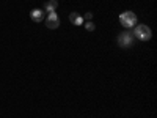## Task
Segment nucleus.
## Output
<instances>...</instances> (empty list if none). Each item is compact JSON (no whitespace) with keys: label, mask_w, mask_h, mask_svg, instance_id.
Returning a JSON list of instances; mask_svg holds the SVG:
<instances>
[{"label":"nucleus","mask_w":157,"mask_h":118,"mask_svg":"<svg viewBox=\"0 0 157 118\" xmlns=\"http://www.w3.org/2000/svg\"><path fill=\"white\" fill-rule=\"evenodd\" d=\"M91 18H93V14H91V13H86V14H85V19H86V21H90ZM85 19H83V21H85Z\"/></svg>","instance_id":"9"},{"label":"nucleus","mask_w":157,"mask_h":118,"mask_svg":"<svg viewBox=\"0 0 157 118\" xmlns=\"http://www.w3.org/2000/svg\"><path fill=\"white\" fill-rule=\"evenodd\" d=\"M120 22L124 25V27H127V29L135 27V24H137V16L134 14V13H130V11H126V13H123V14L120 16Z\"/></svg>","instance_id":"2"},{"label":"nucleus","mask_w":157,"mask_h":118,"mask_svg":"<svg viewBox=\"0 0 157 118\" xmlns=\"http://www.w3.org/2000/svg\"><path fill=\"white\" fill-rule=\"evenodd\" d=\"M69 21L74 25H82L83 24V18L80 14H77V13H71V14H69Z\"/></svg>","instance_id":"6"},{"label":"nucleus","mask_w":157,"mask_h":118,"mask_svg":"<svg viewBox=\"0 0 157 118\" xmlns=\"http://www.w3.org/2000/svg\"><path fill=\"white\" fill-rule=\"evenodd\" d=\"M85 27H86V30L93 32V30H94V24H93V22H85Z\"/></svg>","instance_id":"8"},{"label":"nucleus","mask_w":157,"mask_h":118,"mask_svg":"<svg viewBox=\"0 0 157 118\" xmlns=\"http://www.w3.org/2000/svg\"><path fill=\"white\" fill-rule=\"evenodd\" d=\"M132 35H135L138 39H141V41H148V39H151V36H152V32H151V29L148 27V25H138Z\"/></svg>","instance_id":"1"},{"label":"nucleus","mask_w":157,"mask_h":118,"mask_svg":"<svg viewBox=\"0 0 157 118\" xmlns=\"http://www.w3.org/2000/svg\"><path fill=\"white\" fill-rule=\"evenodd\" d=\"M57 6H58V2H57V0H49V2L44 5V8L47 10V13H54V11L57 10Z\"/></svg>","instance_id":"7"},{"label":"nucleus","mask_w":157,"mask_h":118,"mask_svg":"<svg viewBox=\"0 0 157 118\" xmlns=\"http://www.w3.org/2000/svg\"><path fill=\"white\" fill-rule=\"evenodd\" d=\"M132 41H134V35L130 32H124V33H121L120 36H118V44H120L121 47H129L130 44H132Z\"/></svg>","instance_id":"3"},{"label":"nucleus","mask_w":157,"mask_h":118,"mask_svg":"<svg viewBox=\"0 0 157 118\" xmlns=\"http://www.w3.org/2000/svg\"><path fill=\"white\" fill-rule=\"evenodd\" d=\"M30 18H32L33 22H41V21L44 19V13H43L41 10H32Z\"/></svg>","instance_id":"5"},{"label":"nucleus","mask_w":157,"mask_h":118,"mask_svg":"<svg viewBox=\"0 0 157 118\" xmlns=\"http://www.w3.org/2000/svg\"><path fill=\"white\" fill-rule=\"evenodd\" d=\"M46 25H47V29H52V30H55L60 27V19L57 16V13H49V16H47V21H46Z\"/></svg>","instance_id":"4"}]
</instances>
